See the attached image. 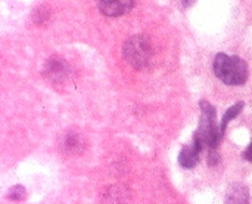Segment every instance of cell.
<instances>
[{
	"mask_svg": "<svg viewBox=\"0 0 252 204\" xmlns=\"http://www.w3.org/2000/svg\"><path fill=\"white\" fill-rule=\"evenodd\" d=\"M201 118L196 133L193 135V142L198 150L208 146L210 149H216L221 144L224 133L216 121V109L207 100H201Z\"/></svg>",
	"mask_w": 252,
	"mask_h": 204,
	"instance_id": "1",
	"label": "cell"
},
{
	"mask_svg": "<svg viewBox=\"0 0 252 204\" xmlns=\"http://www.w3.org/2000/svg\"><path fill=\"white\" fill-rule=\"evenodd\" d=\"M216 77L227 86H244L249 78V68L244 59L237 56L219 53L214 60Z\"/></svg>",
	"mask_w": 252,
	"mask_h": 204,
	"instance_id": "2",
	"label": "cell"
},
{
	"mask_svg": "<svg viewBox=\"0 0 252 204\" xmlns=\"http://www.w3.org/2000/svg\"><path fill=\"white\" fill-rule=\"evenodd\" d=\"M123 56L128 64L134 69H144L151 63L153 57L152 44L144 35H133L128 39L123 47Z\"/></svg>",
	"mask_w": 252,
	"mask_h": 204,
	"instance_id": "3",
	"label": "cell"
},
{
	"mask_svg": "<svg viewBox=\"0 0 252 204\" xmlns=\"http://www.w3.org/2000/svg\"><path fill=\"white\" fill-rule=\"evenodd\" d=\"M134 0H99V10L103 15L111 18L121 17L132 9Z\"/></svg>",
	"mask_w": 252,
	"mask_h": 204,
	"instance_id": "4",
	"label": "cell"
},
{
	"mask_svg": "<svg viewBox=\"0 0 252 204\" xmlns=\"http://www.w3.org/2000/svg\"><path fill=\"white\" fill-rule=\"evenodd\" d=\"M68 74V65L67 63L62 58H54L49 59L45 64L44 68V75L47 79H49L52 83L58 84L62 83Z\"/></svg>",
	"mask_w": 252,
	"mask_h": 204,
	"instance_id": "5",
	"label": "cell"
},
{
	"mask_svg": "<svg viewBox=\"0 0 252 204\" xmlns=\"http://www.w3.org/2000/svg\"><path fill=\"white\" fill-rule=\"evenodd\" d=\"M200 160V150L194 146V144H189L181 149L178 154V163L181 167L186 169H192L197 166V163Z\"/></svg>",
	"mask_w": 252,
	"mask_h": 204,
	"instance_id": "6",
	"label": "cell"
},
{
	"mask_svg": "<svg viewBox=\"0 0 252 204\" xmlns=\"http://www.w3.org/2000/svg\"><path fill=\"white\" fill-rule=\"evenodd\" d=\"M224 204H249V192L242 184H235L227 190Z\"/></svg>",
	"mask_w": 252,
	"mask_h": 204,
	"instance_id": "7",
	"label": "cell"
},
{
	"mask_svg": "<svg viewBox=\"0 0 252 204\" xmlns=\"http://www.w3.org/2000/svg\"><path fill=\"white\" fill-rule=\"evenodd\" d=\"M84 148V139L78 133H68L64 139V149L68 153H79Z\"/></svg>",
	"mask_w": 252,
	"mask_h": 204,
	"instance_id": "8",
	"label": "cell"
},
{
	"mask_svg": "<svg viewBox=\"0 0 252 204\" xmlns=\"http://www.w3.org/2000/svg\"><path fill=\"white\" fill-rule=\"evenodd\" d=\"M244 107H245L244 102H238V103H236V104H233L232 107L228 108L227 111H226V113H224L223 118H222L221 124H220L222 132L223 133L226 132V128H227L228 123H230L231 120H233V119H235L238 114L241 113L242 109H244Z\"/></svg>",
	"mask_w": 252,
	"mask_h": 204,
	"instance_id": "9",
	"label": "cell"
},
{
	"mask_svg": "<svg viewBox=\"0 0 252 204\" xmlns=\"http://www.w3.org/2000/svg\"><path fill=\"white\" fill-rule=\"evenodd\" d=\"M107 204H122L125 201V194L119 187H113L107 190V196L104 197Z\"/></svg>",
	"mask_w": 252,
	"mask_h": 204,
	"instance_id": "10",
	"label": "cell"
},
{
	"mask_svg": "<svg viewBox=\"0 0 252 204\" xmlns=\"http://www.w3.org/2000/svg\"><path fill=\"white\" fill-rule=\"evenodd\" d=\"M6 197L14 202L24 201L25 197H27V190H25V188L23 185H14V187H11L9 189Z\"/></svg>",
	"mask_w": 252,
	"mask_h": 204,
	"instance_id": "11",
	"label": "cell"
},
{
	"mask_svg": "<svg viewBox=\"0 0 252 204\" xmlns=\"http://www.w3.org/2000/svg\"><path fill=\"white\" fill-rule=\"evenodd\" d=\"M207 163L208 166L215 167L220 163V154L216 152V149H210V153H208L207 157Z\"/></svg>",
	"mask_w": 252,
	"mask_h": 204,
	"instance_id": "12",
	"label": "cell"
},
{
	"mask_svg": "<svg viewBox=\"0 0 252 204\" xmlns=\"http://www.w3.org/2000/svg\"><path fill=\"white\" fill-rule=\"evenodd\" d=\"M244 158L246 160H249V162L252 163V142H251V143H250V146H247L246 150H245Z\"/></svg>",
	"mask_w": 252,
	"mask_h": 204,
	"instance_id": "13",
	"label": "cell"
},
{
	"mask_svg": "<svg viewBox=\"0 0 252 204\" xmlns=\"http://www.w3.org/2000/svg\"><path fill=\"white\" fill-rule=\"evenodd\" d=\"M194 3V0H183V4H185L186 6H189L192 5V4Z\"/></svg>",
	"mask_w": 252,
	"mask_h": 204,
	"instance_id": "14",
	"label": "cell"
}]
</instances>
